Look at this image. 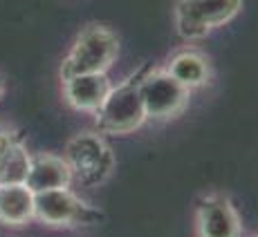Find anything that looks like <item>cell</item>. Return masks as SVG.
<instances>
[{
	"mask_svg": "<svg viewBox=\"0 0 258 237\" xmlns=\"http://www.w3.org/2000/svg\"><path fill=\"white\" fill-rule=\"evenodd\" d=\"M119 56V38L106 25H88L77 36L72 49L61 65V78L77 74L108 72Z\"/></svg>",
	"mask_w": 258,
	"mask_h": 237,
	"instance_id": "obj_1",
	"label": "cell"
},
{
	"mask_svg": "<svg viewBox=\"0 0 258 237\" xmlns=\"http://www.w3.org/2000/svg\"><path fill=\"white\" fill-rule=\"evenodd\" d=\"M63 159L70 166L72 179H79L88 188L101 186L115 170L112 148L99 132L74 135L63 150Z\"/></svg>",
	"mask_w": 258,
	"mask_h": 237,
	"instance_id": "obj_2",
	"label": "cell"
},
{
	"mask_svg": "<svg viewBox=\"0 0 258 237\" xmlns=\"http://www.w3.org/2000/svg\"><path fill=\"white\" fill-rule=\"evenodd\" d=\"M242 0H177L173 21L180 38L200 41L229 25L240 14Z\"/></svg>",
	"mask_w": 258,
	"mask_h": 237,
	"instance_id": "obj_3",
	"label": "cell"
},
{
	"mask_svg": "<svg viewBox=\"0 0 258 237\" xmlns=\"http://www.w3.org/2000/svg\"><path fill=\"white\" fill-rule=\"evenodd\" d=\"M140 78L142 74L131 76L108 92L106 101L94 112L99 132L128 135V132H135L137 128L144 126L146 112H144V103L140 94Z\"/></svg>",
	"mask_w": 258,
	"mask_h": 237,
	"instance_id": "obj_4",
	"label": "cell"
},
{
	"mask_svg": "<svg viewBox=\"0 0 258 237\" xmlns=\"http://www.w3.org/2000/svg\"><path fill=\"white\" fill-rule=\"evenodd\" d=\"M140 94L146 118L153 121H168L180 116L191 101V90L177 83L164 67L142 74Z\"/></svg>",
	"mask_w": 258,
	"mask_h": 237,
	"instance_id": "obj_5",
	"label": "cell"
},
{
	"mask_svg": "<svg viewBox=\"0 0 258 237\" xmlns=\"http://www.w3.org/2000/svg\"><path fill=\"white\" fill-rule=\"evenodd\" d=\"M34 219L47 226H94L101 224L103 213L70 188H56L34 195Z\"/></svg>",
	"mask_w": 258,
	"mask_h": 237,
	"instance_id": "obj_6",
	"label": "cell"
},
{
	"mask_svg": "<svg viewBox=\"0 0 258 237\" xmlns=\"http://www.w3.org/2000/svg\"><path fill=\"white\" fill-rule=\"evenodd\" d=\"M198 237H240V217L229 197L207 195L196 210Z\"/></svg>",
	"mask_w": 258,
	"mask_h": 237,
	"instance_id": "obj_7",
	"label": "cell"
},
{
	"mask_svg": "<svg viewBox=\"0 0 258 237\" xmlns=\"http://www.w3.org/2000/svg\"><path fill=\"white\" fill-rule=\"evenodd\" d=\"M110 90L112 83L108 78V72L77 74L63 81V98L68 105L79 112H90V114L101 107Z\"/></svg>",
	"mask_w": 258,
	"mask_h": 237,
	"instance_id": "obj_8",
	"label": "cell"
},
{
	"mask_svg": "<svg viewBox=\"0 0 258 237\" xmlns=\"http://www.w3.org/2000/svg\"><path fill=\"white\" fill-rule=\"evenodd\" d=\"M72 172L63 157L49 155V152H38L29 159V170L25 186L36 195V192L56 190V188H70Z\"/></svg>",
	"mask_w": 258,
	"mask_h": 237,
	"instance_id": "obj_9",
	"label": "cell"
},
{
	"mask_svg": "<svg viewBox=\"0 0 258 237\" xmlns=\"http://www.w3.org/2000/svg\"><path fill=\"white\" fill-rule=\"evenodd\" d=\"M164 70L175 78L177 83H182L188 90H196L209 83L211 78V63L207 58V54H202L200 49H180L166 61Z\"/></svg>",
	"mask_w": 258,
	"mask_h": 237,
	"instance_id": "obj_10",
	"label": "cell"
},
{
	"mask_svg": "<svg viewBox=\"0 0 258 237\" xmlns=\"http://www.w3.org/2000/svg\"><path fill=\"white\" fill-rule=\"evenodd\" d=\"M34 219V192L25 184H0V221L21 226Z\"/></svg>",
	"mask_w": 258,
	"mask_h": 237,
	"instance_id": "obj_11",
	"label": "cell"
},
{
	"mask_svg": "<svg viewBox=\"0 0 258 237\" xmlns=\"http://www.w3.org/2000/svg\"><path fill=\"white\" fill-rule=\"evenodd\" d=\"M29 159L32 157L14 137V132H0V184H25Z\"/></svg>",
	"mask_w": 258,
	"mask_h": 237,
	"instance_id": "obj_12",
	"label": "cell"
},
{
	"mask_svg": "<svg viewBox=\"0 0 258 237\" xmlns=\"http://www.w3.org/2000/svg\"><path fill=\"white\" fill-rule=\"evenodd\" d=\"M3 92H5V78H3V74H0V96H3Z\"/></svg>",
	"mask_w": 258,
	"mask_h": 237,
	"instance_id": "obj_13",
	"label": "cell"
}]
</instances>
